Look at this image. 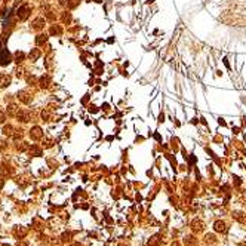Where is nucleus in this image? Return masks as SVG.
<instances>
[{
  "label": "nucleus",
  "mask_w": 246,
  "mask_h": 246,
  "mask_svg": "<svg viewBox=\"0 0 246 246\" xmlns=\"http://www.w3.org/2000/svg\"><path fill=\"white\" fill-rule=\"evenodd\" d=\"M18 246H27L25 243H21V245H18Z\"/></svg>",
  "instance_id": "8"
},
{
  "label": "nucleus",
  "mask_w": 246,
  "mask_h": 246,
  "mask_svg": "<svg viewBox=\"0 0 246 246\" xmlns=\"http://www.w3.org/2000/svg\"><path fill=\"white\" fill-rule=\"evenodd\" d=\"M12 62V55H10V52L7 50V49H3V50H0V65H9Z\"/></svg>",
  "instance_id": "1"
},
{
  "label": "nucleus",
  "mask_w": 246,
  "mask_h": 246,
  "mask_svg": "<svg viewBox=\"0 0 246 246\" xmlns=\"http://www.w3.org/2000/svg\"><path fill=\"white\" fill-rule=\"evenodd\" d=\"M43 27H44V19H43V18L34 19V22H33V28H34V30H40Z\"/></svg>",
  "instance_id": "3"
},
{
  "label": "nucleus",
  "mask_w": 246,
  "mask_h": 246,
  "mask_svg": "<svg viewBox=\"0 0 246 246\" xmlns=\"http://www.w3.org/2000/svg\"><path fill=\"white\" fill-rule=\"evenodd\" d=\"M215 230L216 231H225V224L224 222H215Z\"/></svg>",
  "instance_id": "6"
},
{
  "label": "nucleus",
  "mask_w": 246,
  "mask_h": 246,
  "mask_svg": "<svg viewBox=\"0 0 246 246\" xmlns=\"http://www.w3.org/2000/svg\"><path fill=\"white\" fill-rule=\"evenodd\" d=\"M6 120V116H4V113L3 111H0V123H3Z\"/></svg>",
  "instance_id": "7"
},
{
  "label": "nucleus",
  "mask_w": 246,
  "mask_h": 246,
  "mask_svg": "<svg viewBox=\"0 0 246 246\" xmlns=\"http://www.w3.org/2000/svg\"><path fill=\"white\" fill-rule=\"evenodd\" d=\"M9 83H10V76H7V74L0 76V86H1V87L9 86Z\"/></svg>",
  "instance_id": "4"
},
{
  "label": "nucleus",
  "mask_w": 246,
  "mask_h": 246,
  "mask_svg": "<svg viewBox=\"0 0 246 246\" xmlns=\"http://www.w3.org/2000/svg\"><path fill=\"white\" fill-rule=\"evenodd\" d=\"M16 15H18V18H19L21 21L27 19V18H28V15H30V7H28L27 4H22V6L16 10Z\"/></svg>",
  "instance_id": "2"
},
{
  "label": "nucleus",
  "mask_w": 246,
  "mask_h": 246,
  "mask_svg": "<svg viewBox=\"0 0 246 246\" xmlns=\"http://www.w3.org/2000/svg\"><path fill=\"white\" fill-rule=\"evenodd\" d=\"M16 117L21 120V122H28L30 120V116H28V113H25V111H18V114H16Z\"/></svg>",
  "instance_id": "5"
}]
</instances>
